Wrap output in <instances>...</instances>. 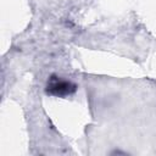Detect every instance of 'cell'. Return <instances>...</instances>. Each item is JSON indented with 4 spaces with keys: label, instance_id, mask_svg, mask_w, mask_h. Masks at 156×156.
<instances>
[{
    "label": "cell",
    "instance_id": "1",
    "mask_svg": "<svg viewBox=\"0 0 156 156\" xmlns=\"http://www.w3.org/2000/svg\"><path fill=\"white\" fill-rule=\"evenodd\" d=\"M77 90V85L71 80L62 79L61 77L52 76L49 78L46 83V94L56 98H65L74 94Z\"/></svg>",
    "mask_w": 156,
    "mask_h": 156
}]
</instances>
